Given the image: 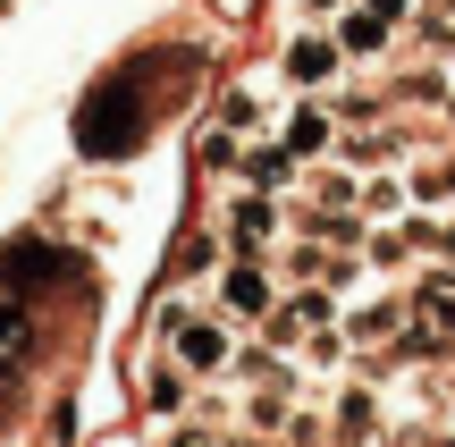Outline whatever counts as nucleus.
<instances>
[{"instance_id":"7","label":"nucleus","mask_w":455,"mask_h":447,"mask_svg":"<svg viewBox=\"0 0 455 447\" xmlns=\"http://www.w3.org/2000/svg\"><path fill=\"white\" fill-rule=\"evenodd\" d=\"M304 9H312V17H346L355 0H304Z\"/></svg>"},{"instance_id":"4","label":"nucleus","mask_w":455,"mask_h":447,"mask_svg":"<svg viewBox=\"0 0 455 447\" xmlns=\"http://www.w3.org/2000/svg\"><path fill=\"white\" fill-rule=\"evenodd\" d=\"M169 330H178V355H186L195 371L228 363V330H220V321H186V313H169Z\"/></svg>"},{"instance_id":"5","label":"nucleus","mask_w":455,"mask_h":447,"mask_svg":"<svg viewBox=\"0 0 455 447\" xmlns=\"http://www.w3.org/2000/svg\"><path fill=\"white\" fill-rule=\"evenodd\" d=\"M329 144H338V110L304 101V110L287 118V152H295V161H312V152H329Z\"/></svg>"},{"instance_id":"2","label":"nucleus","mask_w":455,"mask_h":447,"mask_svg":"<svg viewBox=\"0 0 455 447\" xmlns=\"http://www.w3.org/2000/svg\"><path fill=\"white\" fill-rule=\"evenodd\" d=\"M287 84H338V68H346V51H338V34H304V43H287Z\"/></svg>"},{"instance_id":"1","label":"nucleus","mask_w":455,"mask_h":447,"mask_svg":"<svg viewBox=\"0 0 455 447\" xmlns=\"http://www.w3.org/2000/svg\"><path fill=\"white\" fill-rule=\"evenodd\" d=\"M338 51H346V60H388V51H396V17L346 9V17H338Z\"/></svg>"},{"instance_id":"3","label":"nucleus","mask_w":455,"mask_h":447,"mask_svg":"<svg viewBox=\"0 0 455 447\" xmlns=\"http://www.w3.org/2000/svg\"><path fill=\"white\" fill-rule=\"evenodd\" d=\"M220 304H228L236 321H270V279H261L253 262H236V270L220 279Z\"/></svg>"},{"instance_id":"6","label":"nucleus","mask_w":455,"mask_h":447,"mask_svg":"<svg viewBox=\"0 0 455 447\" xmlns=\"http://www.w3.org/2000/svg\"><path fill=\"white\" fill-rule=\"evenodd\" d=\"M228 228H236V245H244V253H261V245L278 236V203H270V195L253 186V195H244L236 212H228Z\"/></svg>"},{"instance_id":"8","label":"nucleus","mask_w":455,"mask_h":447,"mask_svg":"<svg viewBox=\"0 0 455 447\" xmlns=\"http://www.w3.org/2000/svg\"><path fill=\"white\" fill-rule=\"evenodd\" d=\"M363 9H379V17H405V9H413V0H363Z\"/></svg>"}]
</instances>
